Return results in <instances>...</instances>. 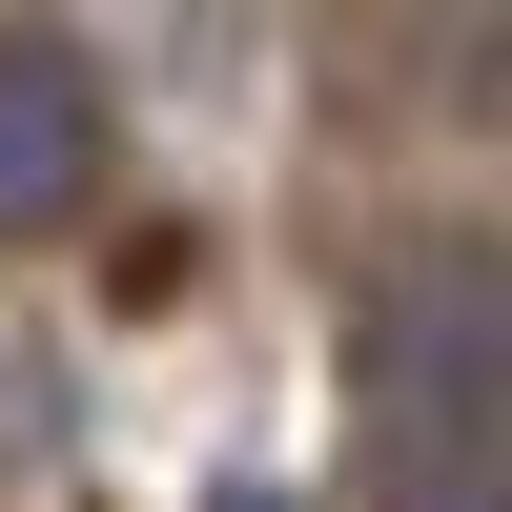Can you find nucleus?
Here are the masks:
<instances>
[{
    "label": "nucleus",
    "instance_id": "4",
    "mask_svg": "<svg viewBox=\"0 0 512 512\" xmlns=\"http://www.w3.org/2000/svg\"><path fill=\"white\" fill-rule=\"evenodd\" d=\"M451 103L512 123V0H472V21H451Z\"/></svg>",
    "mask_w": 512,
    "mask_h": 512
},
{
    "label": "nucleus",
    "instance_id": "5",
    "mask_svg": "<svg viewBox=\"0 0 512 512\" xmlns=\"http://www.w3.org/2000/svg\"><path fill=\"white\" fill-rule=\"evenodd\" d=\"M226 512H287V492H226Z\"/></svg>",
    "mask_w": 512,
    "mask_h": 512
},
{
    "label": "nucleus",
    "instance_id": "3",
    "mask_svg": "<svg viewBox=\"0 0 512 512\" xmlns=\"http://www.w3.org/2000/svg\"><path fill=\"white\" fill-rule=\"evenodd\" d=\"M390 512H512V451H390Z\"/></svg>",
    "mask_w": 512,
    "mask_h": 512
},
{
    "label": "nucleus",
    "instance_id": "1",
    "mask_svg": "<svg viewBox=\"0 0 512 512\" xmlns=\"http://www.w3.org/2000/svg\"><path fill=\"white\" fill-rule=\"evenodd\" d=\"M369 390H390V451H512V246L390 287L369 328Z\"/></svg>",
    "mask_w": 512,
    "mask_h": 512
},
{
    "label": "nucleus",
    "instance_id": "2",
    "mask_svg": "<svg viewBox=\"0 0 512 512\" xmlns=\"http://www.w3.org/2000/svg\"><path fill=\"white\" fill-rule=\"evenodd\" d=\"M103 185V82L62 41H0V226H62Z\"/></svg>",
    "mask_w": 512,
    "mask_h": 512
}]
</instances>
